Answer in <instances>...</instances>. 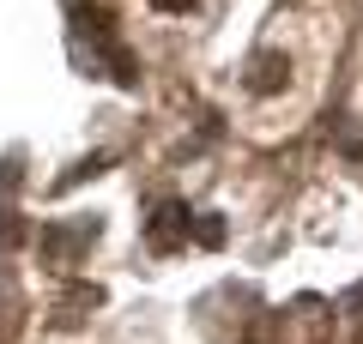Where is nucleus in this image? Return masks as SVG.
Wrapping results in <instances>:
<instances>
[{"instance_id":"1","label":"nucleus","mask_w":363,"mask_h":344,"mask_svg":"<svg viewBox=\"0 0 363 344\" xmlns=\"http://www.w3.org/2000/svg\"><path fill=\"white\" fill-rule=\"evenodd\" d=\"M152 6H157V13H194L200 0H152Z\"/></svg>"}]
</instances>
